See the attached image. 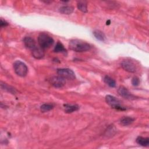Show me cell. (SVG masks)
<instances>
[{
  "instance_id": "obj_8",
  "label": "cell",
  "mask_w": 149,
  "mask_h": 149,
  "mask_svg": "<svg viewBox=\"0 0 149 149\" xmlns=\"http://www.w3.org/2000/svg\"><path fill=\"white\" fill-rule=\"evenodd\" d=\"M118 93L120 96L127 100H134L136 98L135 96L123 86H120L118 88Z\"/></svg>"
},
{
  "instance_id": "obj_3",
  "label": "cell",
  "mask_w": 149,
  "mask_h": 149,
  "mask_svg": "<svg viewBox=\"0 0 149 149\" xmlns=\"http://www.w3.org/2000/svg\"><path fill=\"white\" fill-rule=\"evenodd\" d=\"M105 101L111 108L115 109L118 111H125L126 109V108L121 104L120 101L113 95H106Z\"/></svg>"
},
{
  "instance_id": "obj_16",
  "label": "cell",
  "mask_w": 149,
  "mask_h": 149,
  "mask_svg": "<svg viewBox=\"0 0 149 149\" xmlns=\"http://www.w3.org/2000/svg\"><path fill=\"white\" fill-rule=\"evenodd\" d=\"M54 51L55 52H62V53H66V49L65 48L63 45L59 41H58L56 44L55 47H54Z\"/></svg>"
},
{
  "instance_id": "obj_15",
  "label": "cell",
  "mask_w": 149,
  "mask_h": 149,
  "mask_svg": "<svg viewBox=\"0 0 149 149\" xmlns=\"http://www.w3.org/2000/svg\"><path fill=\"white\" fill-rule=\"evenodd\" d=\"M59 12L64 15H70L73 12V8L71 6H63L60 8Z\"/></svg>"
},
{
  "instance_id": "obj_19",
  "label": "cell",
  "mask_w": 149,
  "mask_h": 149,
  "mask_svg": "<svg viewBox=\"0 0 149 149\" xmlns=\"http://www.w3.org/2000/svg\"><path fill=\"white\" fill-rule=\"evenodd\" d=\"M53 108H54V105L51 104H44L40 107V110L42 112L49 111Z\"/></svg>"
},
{
  "instance_id": "obj_22",
  "label": "cell",
  "mask_w": 149,
  "mask_h": 149,
  "mask_svg": "<svg viewBox=\"0 0 149 149\" xmlns=\"http://www.w3.org/2000/svg\"><path fill=\"white\" fill-rule=\"evenodd\" d=\"M110 23H111L110 20H107V22H106V24H107V25H109V24H110Z\"/></svg>"
},
{
  "instance_id": "obj_18",
  "label": "cell",
  "mask_w": 149,
  "mask_h": 149,
  "mask_svg": "<svg viewBox=\"0 0 149 149\" xmlns=\"http://www.w3.org/2000/svg\"><path fill=\"white\" fill-rule=\"evenodd\" d=\"M77 6L79 10L81 11L82 12L86 13L87 12V3L85 1H79L77 4Z\"/></svg>"
},
{
  "instance_id": "obj_20",
  "label": "cell",
  "mask_w": 149,
  "mask_h": 149,
  "mask_svg": "<svg viewBox=\"0 0 149 149\" xmlns=\"http://www.w3.org/2000/svg\"><path fill=\"white\" fill-rule=\"evenodd\" d=\"M140 83V79L137 77H134L132 80V84L134 86H137Z\"/></svg>"
},
{
  "instance_id": "obj_10",
  "label": "cell",
  "mask_w": 149,
  "mask_h": 149,
  "mask_svg": "<svg viewBox=\"0 0 149 149\" xmlns=\"http://www.w3.org/2000/svg\"><path fill=\"white\" fill-rule=\"evenodd\" d=\"M33 56L37 59H42L44 56V49H42L39 45L35 48L33 50L31 51Z\"/></svg>"
},
{
  "instance_id": "obj_7",
  "label": "cell",
  "mask_w": 149,
  "mask_h": 149,
  "mask_svg": "<svg viewBox=\"0 0 149 149\" xmlns=\"http://www.w3.org/2000/svg\"><path fill=\"white\" fill-rule=\"evenodd\" d=\"M121 66L125 70L130 73H134L136 71L135 64L133 62L129 60L123 61L121 63Z\"/></svg>"
},
{
  "instance_id": "obj_14",
  "label": "cell",
  "mask_w": 149,
  "mask_h": 149,
  "mask_svg": "<svg viewBox=\"0 0 149 149\" xmlns=\"http://www.w3.org/2000/svg\"><path fill=\"white\" fill-rule=\"evenodd\" d=\"M134 120V119L132 117L129 116H124L122 118H121L120 120V123L123 126H128L130 124H132Z\"/></svg>"
},
{
  "instance_id": "obj_17",
  "label": "cell",
  "mask_w": 149,
  "mask_h": 149,
  "mask_svg": "<svg viewBox=\"0 0 149 149\" xmlns=\"http://www.w3.org/2000/svg\"><path fill=\"white\" fill-rule=\"evenodd\" d=\"M104 81L111 87H115L116 86L115 81L108 76H105L103 79Z\"/></svg>"
},
{
  "instance_id": "obj_12",
  "label": "cell",
  "mask_w": 149,
  "mask_h": 149,
  "mask_svg": "<svg viewBox=\"0 0 149 149\" xmlns=\"http://www.w3.org/2000/svg\"><path fill=\"white\" fill-rule=\"evenodd\" d=\"M136 143L143 147H147L149 145V138L138 136L136 140Z\"/></svg>"
},
{
  "instance_id": "obj_11",
  "label": "cell",
  "mask_w": 149,
  "mask_h": 149,
  "mask_svg": "<svg viewBox=\"0 0 149 149\" xmlns=\"http://www.w3.org/2000/svg\"><path fill=\"white\" fill-rule=\"evenodd\" d=\"M64 108H65V111L66 113H72L74 111H77L79 109V107L77 105H72V104H64Z\"/></svg>"
},
{
  "instance_id": "obj_1",
  "label": "cell",
  "mask_w": 149,
  "mask_h": 149,
  "mask_svg": "<svg viewBox=\"0 0 149 149\" xmlns=\"http://www.w3.org/2000/svg\"><path fill=\"white\" fill-rule=\"evenodd\" d=\"M69 47L70 49L78 52H86L91 48V46L88 43L79 39L71 40L69 43Z\"/></svg>"
},
{
  "instance_id": "obj_6",
  "label": "cell",
  "mask_w": 149,
  "mask_h": 149,
  "mask_svg": "<svg viewBox=\"0 0 149 149\" xmlns=\"http://www.w3.org/2000/svg\"><path fill=\"white\" fill-rule=\"evenodd\" d=\"M49 83L56 88H61L63 87L66 83L65 79L59 76H53L49 80Z\"/></svg>"
},
{
  "instance_id": "obj_13",
  "label": "cell",
  "mask_w": 149,
  "mask_h": 149,
  "mask_svg": "<svg viewBox=\"0 0 149 149\" xmlns=\"http://www.w3.org/2000/svg\"><path fill=\"white\" fill-rule=\"evenodd\" d=\"M93 34L94 35V36L95 37L96 39H97L99 41H104L105 40V36L104 34V33L99 30H95L93 32Z\"/></svg>"
},
{
  "instance_id": "obj_21",
  "label": "cell",
  "mask_w": 149,
  "mask_h": 149,
  "mask_svg": "<svg viewBox=\"0 0 149 149\" xmlns=\"http://www.w3.org/2000/svg\"><path fill=\"white\" fill-rule=\"evenodd\" d=\"M8 23L7 22H6L5 20H3L2 19H1V22H0V25L1 27H6L7 26H8Z\"/></svg>"
},
{
  "instance_id": "obj_9",
  "label": "cell",
  "mask_w": 149,
  "mask_h": 149,
  "mask_svg": "<svg viewBox=\"0 0 149 149\" xmlns=\"http://www.w3.org/2000/svg\"><path fill=\"white\" fill-rule=\"evenodd\" d=\"M23 42L24 45L27 48L30 49L31 51L38 46L34 40L31 38L30 37H25L23 38Z\"/></svg>"
},
{
  "instance_id": "obj_2",
  "label": "cell",
  "mask_w": 149,
  "mask_h": 149,
  "mask_svg": "<svg viewBox=\"0 0 149 149\" xmlns=\"http://www.w3.org/2000/svg\"><path fill=\"white\" fill-rule=\"evenodd\" d=\"M53 38L46 33H40L38 37V45L43 49L50 48L54 44Z\"/></svg>"
},
{
  "instance_id": "obj_5",
  "label": "cell",
  "mask_w": 149,
  "mask_h": 149,
  "mask_svg": "<svg viewBox=\"0 0 149 149\" xmlns=\"http://www.w3.org/2000/svg\"><path fill=\"white\" fill-rule=\"evenodd\" d=\"M57 73L59 76L64 78L65 79L73 80L76 77L74 72L68 68L58 69L57 70Z\"/></svg>"
},
{
  "instance_id": "obj_4",
  "label": "cell",
  "mask_w": 149,
  "mask_h": 149,
  "mask_svg": "<svg viewBox=\"0 0 149 149\" xmlns=\"http://www.w3.org/2000/svg\"><path fill=\"white\" fill-rule=\"evenodd\" d=\"M13 69L15 72L20 77H25L28 72V68L26 65L20 61H16L13 63Z\"/></svg>"
}]
</instances>
